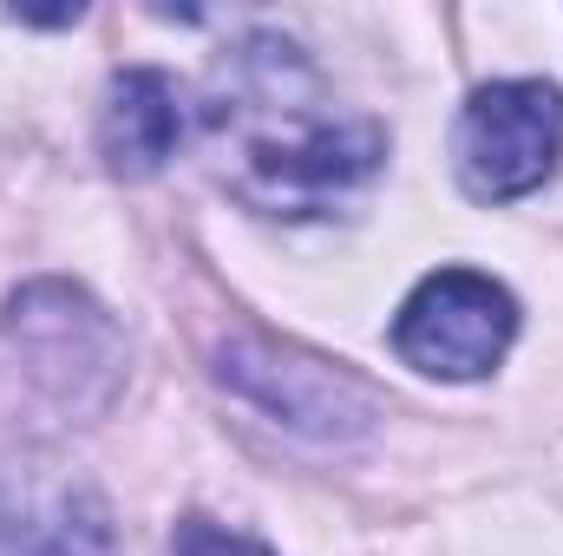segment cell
Instances as JSON below:
<instances>
[{"label":"cell","mask_w":563,"mask_h":556,"mask_svg":"<svg viewBox=\"0 0 563 556\" xmlns=\"http://www.w3.org/2000/svg\"><path fill=\"white\" fill-rule=\"evenodd\" d=\"M217 177L263 216H328L387 157V132L347 112L288 40H243L203 105Z\"/></svg>","instance_id":"6da1fadb"},{"label":"cell","mask_w":563,"mask_h":556,"mask_svg":"<svg viewBox=\"0 0 563 556\" xmlns=\"http://www.w3.org/2000/svg\"><path fill=\"white\" fill-rule=\"evenodd\" d=\"M125 387V341L66 281H33L0 314V407L20 425H86Z\"/></svg>","instance_id":"7a4b0ae2"},{"label":"cell","mask_w":563,"mask_h":556,"mask_svg":"<svg viewBox=\"0 0 563 556\" xmlns=\"http://www.w3.org/2000/svg\"><path fill=\"white\" fill-rule=\"evenodd\" d=\"M563 157V92L544 79L478 86L452 132V170L478 203H511L551 184Z\"/></svg>","instance_id":"3957f363"},{"label":"cell","mask_w":563,"mask_h":556,"mask_svg":"<svg viewBox=\"0 0 563 556\" xmlns=\"http://www.w3.org/2000/svg\"><path fill=\"white\" fill-rule=\"evenodd\" d=\"M518 334V301L478 269H439L426 276L400 314H394V347L407 367L432 380H478L505 360Z\"/></svg>","instance_id":"277c9868"},{"label":"cell","mask_w":563,"mask_h":556,"mask_svg":"<svg viewBox=\"0 0 563 556\" xmlns=\"http://www.w3.org/2000/svg\"><path fill=\"white\" fill-rule=\"evenodd\" d=\"M217 380L308 438H361L374 425V393L361 380L276 341H230L217 354Z\"/></svg>","instance_id":"5b68a950"},{"label":"cell","mask_w":563,"mask_h":556,"mask_svg":"<svg viewBox=\"0 0 563 556\" xmlns=\"http://www.w3.org/2000/svg\"><path fill=\"white\" fill-rule=\"evenodd\" d=\"M184 138V112H177V86L151 66H132L112 79L106 92V119H99V151L112 164V177H151L164 170V157Z\"/></svg>","instance_id":"8992f818"},{"label":"cell","mask_w":563,"mask_h":556,"mask_svg":"<svg viewBox=\"0 0 563 556\" xmlns=\"http://www.w3.org/2000/svg\"><path fill=\"white\" fill-rule=\"evenodd\" d=\"M170 556H269V551L236 537V531H223V524H210V518H184L177 537H170Z\"/></svg>","instance_id":"52a82bcc"}]
</instances>
